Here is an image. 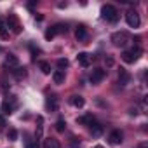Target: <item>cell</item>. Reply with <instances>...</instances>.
Masks as SVG:
<instances>
[{
	"label": "cell",
	"instance_id": "1",
	"mask_svg": "<svg viewBox=\"0 0 148 148\" xmlns=\"http://www.w3.org/2000/svg\"><path fill=\"white\" fill-rule=\"evenodd\" d=\"M101 16H103V19H106L108 23H117L119 21V18H120V14H119V11L113 7V5H103L101 7Z\"/></svg>",
	"mask_w": 148,
	"mask_h": 148
},
{
	"label": "cell",
	"instance_id": "2",
	"mask_svg": "<svg viewBox=\"0 0 148 148\" xmlns=\"http://www.w3.org/2000/svg\"><path fill=\"white\" fill-rule=\"evenodd\" d=\"M139 56H141V49H139V47H132V49L122 52V59H124V63H134V61H138Z\"/></svg>",
	"mask_w": 148,
	"mask_h": 148
},
{
	"label": "cell",
	"instance_id": "3",
	"mask_svg": "<svg viewBox=\"0 0 148 148\" xmlns=\"http://www.w3.org/2000/svg\"><path fill=\"white\" fill-rule=\"evenodd\" d=\"M127 40H129L127 32H117V33L112 35V42H113V45H117V47H124V45L127 44Z\"/></svg>",
	"mask_w": 148,
	"mask_h": 148
},
{
	"label": "cell",
	"instance_id": "4",
	"mask_svg": "<svg viewBox=\"0 0 148 148\" xmlns=\"http://www.w3.org/2000/svg\"><path fill=\"white\" fill-rule=\"evenodd\" d=\"M105 77H106V71H105L103 68H94L92 73H91V84H92V86H98Z\"/></svg>",
	"mask_w": 148,
	"mask_h": 148
},
{
	"label": "cell",
	"instance_id": "5",
	"mask_svg": "<svg viewBox=\"0 0 148 148\" xmlns=\"http://www.w3.org/2000/svg\"><path fill=\"white\" fill-rule=\"evenodd\" d=\"M125 21H127V25L131 26V28H138L139 26V16L134 12V11H127L125 12Z\"/></svg>",
	"mask_w": 148,
	"mask_h": 148
},
{
	"label": "cell",
	"instance_id": "6",
	"mask_svg": "<svg viewBox=\"0 0 148 148\" xmlns=\"http://www.w3.org/2000/svg\"><path fill=\"white\" fill-rule=\"evenodd\" d=\"M108 141H110V145H113V146H117V145H120L122 141H124V134L120 132V131H112L110 132V136H108Z\"/></svg>",
	"mask_w": 148,
	"mask_h": 148
},
{
	"label": "cell",
	"instance_id": "7",
	"mask_svg": "<svg viewBox=\"0 0 148 148\" xmlns=\"http://www.w3.org/2000/svg\"><path fill=\"white\" fill-rule=\"evenodd\" d=\"M75 38H77L79 42H86V40H87V28H86L84 25H79V26H77V30H75Z\"/></svg>",
	"mask_w": 148,
	"mask_h": 148
},
{
	"label": "cell",
	"instance_id": "8",
	"mask_svg": "<svg viewBox=\"0 0 148 148\" xmlns=\"http://www.w3.org/2000/svg\"><path fill=\"white\" fill-rule=\"evenodd\" d=\"M7 25H9V28L14 30V33H19V32H21V26L18 25V18H16V14H9V18H7Z\"/></svg>",
	"mask_w": 148,
	"mask_h": 148
},
{
	"label": "cell",
	"instance_id": "9",
	"mask_svg": "<svg viewBox=\"0 0 148 148\" xmlns=\"http://www.w3.org/2000/svg\"><path fill=\"white\" fill-rule=\"evenodd\" d=\"M91 59H92V56L87 54V52H79V56H77V61H79L84 68H87V66L91 64Z\"/></svg>",
	"mask_w": 148,
	"mask_h": 148
},
{
	"label": "cell",
	"instance_id": "10",
	"mask_svg": "<svg viewBox=\"0 0 148 148\" xmlns=\"http://www.w3.org/2000/svg\"><path fill=\"white\" fill-rule=\"evenodd\" d=\"M131 82V75L124 70V68H120V71H119V84L120 86H127Z\"/></svg>",
	"mask_w": 148,
	"mask_h": 148
},
{
	"label": "cell",
	"instance_id": "11",
	"mask_svg": "<svg viewBox=\"0 0 148 148\" xmlns=\"http://www.w3.org/2000/svg\"><path fill=\"white\" fill-rule=\"evenodd\" d=\"M92 122H94L92 113H86V115H82V117L77 119V124H82V125H91Z\"/></svg>",
	"mask_w": 148,
	"mask_h": 148
},
{
	"label": "cell",
	"instance_id": "12",
	"mask_svg": "<svg viewBox=\"0 0 148 148\" xmlns=\"http://www.w3.org/2000/svg\"><path fill=\"white\" fill-rule=\"evenodd\" d=\"M44 148H61V145L56 138H47L44 141Z\"/></svg>",
	"mask_w": 148,
	"mask_h": 148
},
{
	"label": "cell",
	"instance_id": "13",
	"mask_svg": "<svg viewBox=\"0 0 148 148\" xmlns=\"http://www.w3.org/2000/svg\"><path fill=\"white\" fill-rule=\"evenodd\" d=\"M52 80H54V84H63V82H64V71L56 70V71L52 73Z\"/></svg>",
	"mask_w": 148,
	"mask_h": 148
},
{
	"label": "cell",
	"instance_id": "14",
	"mask_svg": "<svg viewBox=\"0 0 148 148\" xmlns=\"http://www.w3.org/2000/svg\"><path fill=\"white\" fill-rule=\"evenodd\" d=\"M70 103H71L73 106H77V108H82L84 103H86V99H84L82 96H71V98H70Z\"/></svg>",
	"mask_w": 148,
	"mask_h": 148
},
{
	"label": "cell",
	"instance_id": "15",
	"mask_svg": "<svg viewBox=\"0 0 148 148\" xmlns=\"http://www.w3.org/2000/svg\"><path fill=\"white\" fill-rule=\"evenodd\" d=\"M91 134L94 136V138H98V136H101L103 134V125L101 124H91Z\"/></svg>",
	"mask_w": 148,
	"mask_h": 148
},
{
	"label": "cell",
	"instance_id": "16",
	"mask_svg": "<svg viewBox=\"0 0 148 148\" xmlns=\"http://www.w3.org/2000/svg\"><path fill=\"white\" fill-rule=\"evenodd\" d=\"M45 106H47V110H51V112H56V110H58V99H56V98H47V101H45Z\"/></svg>",
	"mask_w": 148,
	"mask_h": 148
},
{
	"label": "cell",
	"instance_id": "17",
	"mask_svg": "<svg viewBox=\"0 0 148 148\" xmlns=\"http://www.w3.org/2000/svg\"><path fill=\"white\" fill-rule=\"evenodd\" d=\"M12 75H14L18 80H23V79L26 77V70H25V68H16V70H12Z\"/></svg>",
	"mask_w": 148,
	"mask_h": 148
},
{
	"label": "cell",
	"instance_id": "18",
	"mask_svg": "<svg viewBox=\"0 0 148 148\" xmlns=\"http://www.w3.org/2000/svg\"><path fill=\"white\" fill-rule=\"evenodd\" d=\"M52 28V32H54V35H58V33H66L68 32V28H66V25H54V26H51Z\"/></svg>",
	"mask_w": 148,
	"mask_h": 148
},
{
	"label": "cell",
	"instance_id": "19",
	"mask_svg": "<svg viewBox=\"0 0 148 148\" xmlns=\"http://www.w3.org/2000/svg\"><path fill=\"white\" fill-rule=\"evenodd\" d=\"M5 63H7V64H11V66H18V64H19V59H18L14 54H9V56H7V59H5Z\"/></svg>",
	"mask_w": 148,
	"mask_h": 148
},
{
	"label": "cell",
	"instance_id": "20",
	"mask_svg": "<svg viewBox=\"0 0 148 148\" xmlns=\"http://www.w3.org/2000/svg\"><path fill=\"white\" fill-rule=\"evenodd\" d=\"M12 110H14V106H12L9 101H4V105H2V112H4L5 115H11V113H12Z\"/></svg>",
	"mask_w": 148,
	"mask_h": 148
},
{
	"label": "cell",
	"instance_id": "21",
	"mask_svg": "<svg viewBox=\"0 0 148 148\" xmlns=\"http://www.w3.org/2000/svg\"><path fill=\"white\" fill-rule=\"evenodd\" d=\"M64 129H66V122H64V119H59L56 122V131L58 132H64Z\"/></svg>",
	"mask_w": 148,
	"mask_h": 148
},
{
	"label": "cell",
	"instance_id": "22",
	"mask_svg": "<svg viewBox=\"0 0 148 148\" xmlns=\"http://www.w3.org/2000/svg\"><path fill=\"white\" fill-rule=\"evenodd\" d=\"M40 70H42V73L49 75V73H51V64H49L47 61H42V63H40Z\"/></svg>",
	"mask_w": 148,
	"mask_h": 148
},
{
	"label": "cell",
	"instance_id": "23",
	"mask_svg": "<svg viewBox=\"0 0 148 148\" xmlns=\"http://www.w3.org/2000/svg\"><path fill=\"white\" fill-rule=\"evenodd\" d=\"M26 148H40L38 139H26Z\"/></svg>",
	"mask_w": 148,
	"mask_h": 148
},
{
	"label": "cell",
	"instance_id": "24",
	"mask_svg": "<svg viewBox=\"0 0 148 148\" xmlns=\"http://www.w3.org/2000/svg\"><path fill=\"white\" fill-rule=\"evenodd\" d=\"M66 66H68V59H64V58H61V59H58V68H59L61 71H63V70H64Z\"/></svg>",
	"mask_w": 148,
	"mask_h": 148
},
{
	"label": "cell",
	"instance_id": "25",
	"mask_svg": "<svg viewBox=\"0 0 148 148\" xmlns=\"http://www.w3.org/2000/svg\"><path fill=\"white\" fill-rule=\"evenodd\" d=\"M7 138H9L11 141H16V139H18V131H16V129H9Z\"/></svg>",
	"mask_w": 148,
	"mask_h": 148
},
{
	"label": "cell",
	"instance_id": "26",
	"mask_svg": "<svg viewBox=\"0 0 148 148\" xmlns=\"http://www.w3.org/2000/svg\"><path fill=\"white\" fill-rule=\"evenodd\" d=\"M54 37H56V35H54V32H52V28H49V30L45 32V38H47V40H51V38H54Z\"/></svg>",
	"mask_w": 148,
	"mask_h": 148
},
{
	"label": "cell",
	"instance_id": "27",
	"mask_svg": "<svg viewBox=\"0 0 148 148\" xmlns=\"http://www.w3.org/2000/svg\"><path fill=\"white\" fill-rule=\"evenodd\" d=\"M0 37H2V38H7V37H9V33H7V30H5V28L0 30Z\"/></svg>",
	"mask_w": 148,
	"mask_h": 148
},
{
	"label": "cell",
	"instance_id": "28",
	"mask_svg": "<svg viewBox=\"0 0 148 148\" xmlns=\"http://www.w3.org/2000/svg\"><path fill=\"white\" fill-rule=\"evenodd\" d=\"M105 61H106V66H112V64H113V58H112V56H108Z\"/></svg>",
	"mask_w": 148,
	"mask_h": 148
},
{
	"label": "cell",
	"instance_id": "29",
	"mask_svg": "<svg viewBox=\"0 0 148 148\" xmlns=\"http://www.w3.org/2000/svg\"><path fill=\"white\" fill-rule=\"evenodd\" d=\"M35 5H37V2H30V4H28V9H33Z\"/></svg>",
	"mask_w": 148,
	"mask_h": 148
},
{
	"label": "cell",
	"instance_id": "30",
	"mask_svg": "<svg viewBox=\"0 0 148 148\" xmlns=\"http://www.w3.org/2000/svg\"><path fill=\"white\" fill-rule=\"evenodd\" d=\"M2 28H5V26H4V19L0 18V30H2Z\"/></svg>",
	"mask_w": 148,
	"mask_h": 148
},
{
	"label": "cell",
	"instance_id": "31",
	"mask_svg": "<svg viewBox=\"0 0 148 148\" xmlns=\"http://www.w3.org/2000/svg\"><path fill=\"white\" fill-rule=\"evenodd\" d=\"M138 148H148V145H146V143H143V145H139Z\"/></svg>",
	"mask_w": 148,
	"mask_h": 148
},
{
	"label": "cell",
	"instance_id": "32",
	"mask_svg": "<svg viewBox=\"0 0 148 148\" xmlns=\"http://www.w3.org/2000/svg\"><path fill=\"white\" fill-rule=\"evenodd\" d=\"M5 124V120H4V117H0V125H4Z\"/></svg>",
	"mask_w": 148,
	"mask_h": 148
},
{
	"label": "cell",
	"instance_id": "33",
	"mask_svg": "<svg viewBox=\"0 0 148 148\" xmlns=\"http://www.w3.org/2000/svg\"><path fill=\"white\" fill-rule=\"evenodd\" d=\"M94 148H103V146H101V145H98V146H94Z\"/></svg>",
	"mask_w": 148,
	"mask_h": 148
},
{
	"label": "cell",
	"instance_id": "34",
	"mask_svg": "<svg viewBox=\"0 0 148 148\" xmlns=\"http://www.w3.org/2000/svg\"><path fill=\"white\" fill-rule=\"evenodd\" d=\"M0 51H2V47H0Z\"/></svg>",
	"mask_w": 148,
	"mask_h": 148
}]
</instances>
